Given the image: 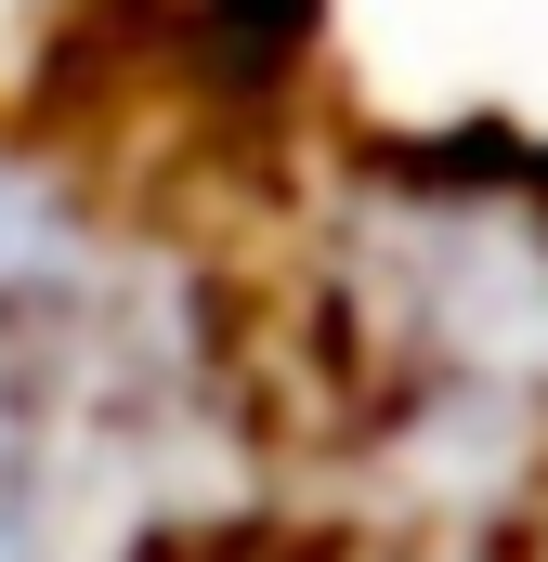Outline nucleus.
Segmentation results:
<instances>
[{"label": "nucleus", "mask_w": 548, "mask_h": 562, "mask_svg": "<svg viewBox=\"0 0 548 562\" xmlns=\"http://www.w3.org/2000/svg\"><path fill=\"white\" fill-rule=\"evenodd\" d=\"M327 40V0H157V66H183L209 105H274Z\"/></svg>", "instance_id": "1"}]
</instances>
